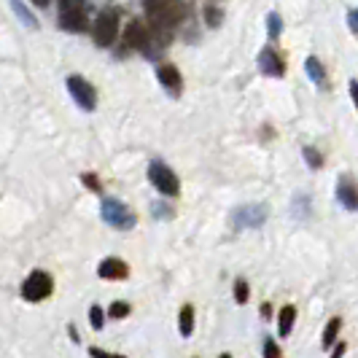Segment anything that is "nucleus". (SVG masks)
<instances>
[{
	"label": "nucleus",
	"instance_id": "1",
	"mask_svg": "<svg viewBox=\"0 0 358 358\" xmlns=\"http://www.w3.org/2000/svg\"><path fill=\"white\" fill-rule=\"evenodd\" d=\"M145 11L151 19V27L164 36L170 27H176L183 17V6L178 0H145Z\"/></svg>",
	"mask_w": 358,
	"mask_h": 358
},
{
	"label": "nucleus",
	"instance_id": "2",
	"mask_svg": "<svg viewBox=\"0 0 358 358\" xmlns=\"http://www.w3.org/2000/svg\"><path fill=\"white\" fill-rule=\"evenodd\" d=\"M100 215H103V221H106L108 227H113V229H122V232L132 229V227L138 224L135 213H132V210L127 208L124 202H119V199H113V197L103 199Z\"/></svg>",
	"mask_w": 358,
	"mask_h": 358
},
{
	"label": "nucleus",
	"instance_id": "3",
	"mask_svg": "<svg viewBox=\"0 0 358 358\" xmlns=\"http://www.w3.org/2000/svg\"><path fill=\"white\" fill-rule=\"evenodd\" d=\"M54 291V280L49 272H43V269H33L30 275H27V280L22 283V296L27 299V302H43V299H49Z\"/></svg>",
	"mask_w": 358,
	"mask_h": 358
},
{
	"label": "nucleus",
	"instance_id": "4",
	"mask_svg": "<svg viewBox=\"0 0 358 358\" xmlns=\"http://www.w3.org/2000/svg\"><path fill=\"white\" fill-rule=\"evenodd\" d=\"M148 180L154 183V189H159L162 194H167V197H176L180 192L178 176H176L164 162H151V167H148Z\"/></svg>",
	"mask_w": 358,
	"mask_h": 358
},
{
	"label": "nucleus",
	"instance_id": "5",
	"mask_svg": "<svg viewBox=\"0 0 358 358\" xmlns=\"http://www.w3.org/2000/svg\"><path fill=\"white\" fill-rule=\"evenodd\" d=\"M119 36V14L113 8L103 11L94 22V43L97 46H110Z\"/></svg>",
	"mask_w": 358,
	"mask_h": 358
},
{
	"label": "nucleus",
	"instance_id": "6",
	"mask_svg": "<svg viewBox=\"0 0 358 358\" xmlns=\"http://www.w3.org/2000/svg\"><path fill=\"white\" fill-rule=\"evenodd\" d=\"M68 92H71V97L76 100L78 108H84V110H94L97 108V92H94V87H92L87 78L71 76L68 78Z\"/></svg>",
	"mask_w": 358,
	"mask_h": 358
},
{
	"label": "nucleus",
	"instance_id": "7",
	"mask_svg": "<svg viewBox=\"0 0 358 358\" xmlns=\"http://www.w3.org/2000/svg\"><path fill=\"white\" fill-rule=\"evenodd\" d=\"M264 218H267V208L264 205H251V208H240V210H234V227L237 229H259L262 224H264Z\"/></svg>",
	"mask_w": 358,
	"mask_h": 358
},
{
	"label": "nucleus",
	"instance_id": "8",
	"mask_svg": "<svg viewBox=\"0 0 358 358\" xmlns=\"http://www.w3.org/2000/svg\"><path fill=\"white\" fill-rule=\"evenodd\" d=\"M59 24L65 27V30H71V33H84L87 27H90V19L87 14L78 8V6H65L62 8V17H59Z\"/></svg>",
	"mask_w": 358,
	"mask_h": 358
},
{
	"label": "nucleus",
	"instance_id": "9",
	"mask_svg": "<svg viewBox=\"0 0 358 358\" xmlns=\"http://www.w3.org/2000/svg\"><path fill=\"white\" fill-rule=\"evenodd\" d=\"M124 41H127V46H129V49L148 52V46H151V30H148V27H143L141 22H132V24L127 27Z\"/></svg>",
	"mask_w": 358,
	"mask_h": 358
},
{
	"label": "nucleus",
	"instance_id": "10",
	"mask_svg": "<svg viewBox=\"0 0 358 358\" xmlns=\"http://www.w3.org/2000/svg\"><path fill=\"white\" fill-rule=\"evenodd\" d=\"M259 71L264 73V76H272V78H280L286 73V62L280 59V54L275 52V49H264V52L259 54Z\"/></svg>",
	"mask_w": 358,
	"mask_h": 358
},
{
	"label": "nucleus",
	"instance_id": "11",
	"mask_svg": "<svg viewBox=\"0 0 358 358\" xmlns=\"http://www.w3.org/2000/svg\"><path fill=\"white\" fill-rule=\"evenodd\" d=\"M337 199L345 210H358V183L353 178H340L337 183Z\"/></svg>",
	"mask_w": 358,
	"mask_h": 358
},
{
	"label": "nucleus",
	"instance_id": "12",
	"mask_svg": "<svg viewBox=\"0 0 358 358\" xmlns=\"http://www.w3.org/2000/svg\"><path fill=\"white\" fill-rule=\"evenodd\" d=\"M97 275L106 278V280H124V278H129V267H127L122 259H113V256H110L106 262H100Z\"/></svg>",
	"mask_w": 358,
	"mask_h": 358
},
{
	"label": "nucleus",
	"instance_id": "13",
	"mask_svg": "<svg viewBox=\"0 0 358 358\" xmlns=\"http://www.w3.org/2000/svg\"><path fill=\"white\" fill-rule=\"evenodd\" d=\"M159 81H162V87L170 92L173 97H178V94H180L183 78H180V71L176 68V65H162V68H159Z\"/></svg>",
	"mask_w": 358,
	"mask_h": 358
},
{
	"label": "nucleus",
	"instance_id": "14",
	"mask_svg": "<svg viewBox=\"0 0 358 358\" xmlns=\"http://www.w3.org/2000/svg\"><path fill=\"white\" fill-rule=\"evenodd\" d=\"M305 71H307V76H310V78L318 84V87H326V71H323L321 59H315V57H307Z\"/></svg>",
	"mask_w": 358,
	"mask_h": 358
},
{
	"label": "nucleus",
	"instance_id": "15",
	"mask_svg": "<svg viewBox=\"0 0 358 358\" xmlns=\"http://www.w3.org/2000/svg\"><path fill=\"white\" fill-rule=\"evenodd\" d=\"M294 318H296V310H294L291 305H286L283 310H280V321H278V334H280V337H288V334H291Z\"/></svg>",
	"mask_w": 358,
	"mask_h": 358
},
{
	"label": "nucleus",
	"instance_id": "16",
	"mask_svg": "<svg viewBox=\"0 0 358 358\" xmlns=\"http://www.w3.org/2000/svg\"><path fill=\"white\" fill-rule=\"evenodd\" d=\"M178 331L183 337H189L192 331H194V307L186 305L180 310V321H178Z\"/></svg>",
	"mask_w": 358,
	"mask_h": 358
},
{
	"label": "nucleus",
	"instance_id": "17",
	"mask_svg": "<svg viewBox=\"0 0 358 358\" xmlns=\"http://www.w3.org/2000/svg\"><path fill=\"white\" fill-rule=\"evenodd\" d=\"M340 326H342L340 318H331V321L326 323V329H323V348H331L334 345L337 334H340Z\"/></svg>",
	"mask_w": 358,
	"mask_h": 358
},
{
	"label": "nucleus",
	"instance_id": "18",
	"mask_svg": "<svg viewBox=\"0 0 358 358\" xmlns=\"http://www.w3.org/2000/svg\"><path fill=\"white\" fill-rule=\"evenodd\" d=\"M11 8L17 11L19 19H22V22L27 24V27H38V22H36V19H33V14H30V11H27V8H24V6L19 3V0H11Z\"/></svg>",
	"mask_w": 358,
	"mask_h": 358
},
{
	"label": "nucleus",
	"instance_id": "19",
	"mask_svg": "<svg viewBox=\"0 0 358 358\" xmlns=\"http://www.w3.org/2000/svg\"><path fill=\"white\" fill-rule=\"evenodd\" d=\"M267 30H269V38H278V36H280V30H283V22H280V17H278V14H269Z\"/></svg>",
	"mask_w": 358,
	"mask_h": 358
},
{
	"label": "nucleus",
	"instance_id": "20",
	"mask_svg": "<svg viewBox=\"0 0 358 358\" xmlns=\"http://www.w3.org/2000/svg\"><path fill=\"white\" fill-rule=\"evenodd\" d=\"M234 299H237L240 305L248 302V283H245V280H237V283H234Z\"/></svg>",
	"mask_w": 358,
	"mask_h": 358
},
{
	"label": "nucleus",
	"instance_id": "21",
	"mask_svg": "<svg viewBox=\"0 0 358 358\" xmlns=\"http://www.w3.org/2000/svg\"><path fill=\"white\" fill-rule=\"evenodd\" d=\"M305 159H307V164H310L313 170H318V167H321V164H323V157H321V154H318V151H313L310 145H307V148H305Z\"/></svg>",
	"mask_w": 358,
	"mask_h": 358
},
{
	"label": "nucleus",
	"instance_id": "22",
	"mask_svg": "<svg viewBox=\"0 0 358 358\" xmlns=\"http://www.w3.org/2000/svg\"><path fill=\"white\" fill-rule=\"evenodd\" d=\"M90 321H92V329H103V323H106V313H103L100 307H92Z\"/></svg>",
	"mask_w": 358,
	"mask_h": 358
},
{
	"label": "nucleus",
	"instance_id": "23",
	"mask_svg": "<svg viewBox=\"0 0 358 358\" xmlns=\"http://www.w3.org/2000/svg\"><path fill=\"white\" fill-rule=\"evenodd\" d=\"M108 313H110V318H124V315H129V305L127 302H113Z\"/></svg>",
	"mask_w": 358,
	"mask_h": 358
},
{
	"label": "nucleus",
	"instance_id": "24",
	"mask_svg": "<svg viewBox=\"0 0 358 358\" xmlns=\"http://www.w3.org/2000/svg\"><path fill=\"white\" fill-rule=\"evenodd\" d=\"M84 183L90 186L92 192H100V180L94 178V176H84Z\"/></svg>",
	"mask_w": 358,
	"mask_h": 358
},
{
	"label": "nucleus",
	"instance_id": "25",
	"mask_svg": "<svg viewBox=\"0 0 358 358\" xmlns=\"http://www.w3.org/2000/svg\"><path fill=\"white\" fill-rule=\"evenodd\" d=\"M264 356H267V358L280 356V350H278V345H272V342H267V345H264Z\"/></svg>",
	"mask_w": 358,
	"mask_h": 358
},
{
	"label": "nucleus",
	"instance_id": "26",
	"mask_svg": "<svg viewBox=\"0 0 358 358\" xmlns=\"http://www.w3.org/2000/svg\"><path fill=\"white\" fill-rule=\"evenodd\" d=\"M348 24H350V30L358 33V11H350V17H348Z\"/></svg>",
	"mask_w": 358,
	"mask_h": 358
},
{
	"label": "nucleus",
	"instance_id": "27",
	"mask_svg": "<svg viewBox=\"0 0 358 358\" xmlns=\"http://www.w3.org/2000/svg\"><path fill=\"white\" fill-rule=\"evenodd\" d=\"M350 97H353V103L358 108V81H350Z\"/></svg>",
	"mask_w": 358,
	"mask_h": 358
},
{
	"label": "nucleus",
	"instance_id": "28",
	"mask_svg": "<svg viewBox=\"0 0 358 358\" xmlns=\"http://www.w3.org/2000/svg\"><path fill=\"white\" fill-rule=\"evenodd\" d=\"M33 3H36V6H41V8H43V6H49L52 0H33Z\"/></svg>",
	"mask_w": 358,
	"mask_h": 358
}]
</instances>
